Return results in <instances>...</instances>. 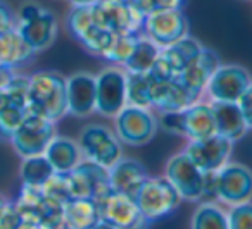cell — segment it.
<instances>
[{"instance_id":"6da1fadb","label":"cell","mask_w":252,"mask_h":229,"mask_svg":"<svg viewBox=\"0 0 252 229\" xmlns=\"http://www.w3.org/2000/svg\"><path fill=\"white\" fill-rule=\"evenodd\" d=\"M28 111L59 121L67 114L66 78L56 71H40L30 76Z\"/></svg>"},{"instance_id":"7a4b0ae2","label":"cell","mask_w":252,"mask_h":229,"mask_svg":"<svg viewBox=\"0 0 252 229\" xmlns=\"http://www.w3.org/2000/svg\"><path fill=\"white\" fill-rule=\"evenodd\" d=\"M145 222H154L175 212L182 197L168 177H147L133 197Z\"/></svg>"},{"instance_id":"3957f363","label":"cell","mask_w":252,"mask_h":229,"mask_svg":"<svg viewBox=\"0 0 252 229\" xmlns=\"http://www.w3.org/2000/svg\"><path fill=\"white\" fill-rule=\"evenodd\" d=\"M19 35L36 54L49 49L57 38V19L49 9L36 4H26L18 14Z\"/></svg>"},{"instance_id":"277c9868","label":"cell","mask_w":252,"mask_h":229,"mask_svg":"<svg viewBox=\"0 0 252 229\" xmlns=\"http://www.w3.org/2000/svg\"><path fill=\"white\" fill-rule=\"evenodd\" d=\"M116 119V135L119 142L131 146H142L154 138L159 128L151 107H138V105L126 104L118 114Z\"/></svg>"},{"instance_id":"5b68a950","label":"cell","mask_w":252,"mask_h":229,"mask_svg":"<svg viewBox=\"0 0 252 229\" xmlns=\"http://www.w3.org/2000/svg\"><path fill=\"white\" fill-rule=\"evenodd\" d=\"M95 21L114 35L144 33V19L133 0H98L94 5Z\"/></svg>"},{"instance_id":"8992f818","label":"cell","mask_w":252,"mask_h":229,"mask_svg":"<svg viewBox=\"0 0 252 229\" xmlns=\"http://www.w3.org/2000/svg\"><path fill=\"white\" fill-rule=\"evenodd\" d=\"M78 145L81 150V157L105 169L118 162L123 153L118 135L102 124L85 126L78 138Z\"/></svg>"},{"instance_id":"52a82bcc","label":"cell","mask_w":252,"mask_h":229,"mask_svg":"<svg viewBox=\"0 0 252 229\" xmlns=\"http://www.w3.org/2000/svg\"><path fill=\"white\" fill-rule=\"evenodd\" d=\"M144 35L164 49L189 35V19L182 9L154 11L144 19Z\"/></svg>"},{"instance_id":"ba28073f","label":"cell","mask_w":252,"mask_h":229,"mask_svg":"<svg viewBox=\"0 0 252 229\" xmlns=\"http://www.w3.org/2000/svg\"><path fill=\"white\" fill-rule=\"evenodd\" d=\"M67 181L73 198H94L98 201L112 191L107 169L87 159L80 160L67 172Z\"/></svg>"},{"instance_id":"9c48e42d","label":"cell","mask_w":252,"mask_h":229,"mask_svg":"<svg viewBox=\"0 0 252 229\" xmlns=\"http://www.w3.org/2000/svg\"><path fill=\"white\" fill-rule=\"evenodd\" d=\"M98 203V214H100V228L112 229H128V228H142L145 219L142 217L133 197L121 191L112 190L105 195Z\"/></svg>"},{"instance_id":"30bf717a","label":"cell","mask_w":252,"mask_h":229,"mask_svg":"<svg viewBox=\"0 0 252 229\" xmlns=\"http://www.w3.org/2000/svg\"><path fill=\"white\" fill-rule=\"evenodd\" d=\"M54 135H56L54 121L43 117V115L28 112L23 124L12 135L11 143L21 157L40 155L45 152L47 145L54 138Z\"/></svg>"},{"instance_id":"8fae6325","label":"cell","mask_w":252,"mask_h":229,"mask_svg":"<svg viewBox=\"0 0 252 229\" xmlns=\"http://www.w3.org/2000/svg\"><path fill=\"white\" fill-rule=\"evenodd\" d=\"M200 49L202 45L189 35L180 42L161 49L158 59L147 71L151 80H175L189 66L190 60L200 52Z\"/></svg>"},{"instance_id":"7c38bea8","label":"cell","mask_w":252,"mask_h":229,"mask_svg":"<svg viewBox=\"0 0 252 229\" xmlns=\"http://www.w3.org/2000/svg\"><path fill=\"white\" fill-rule=\"evenodd\" d=\"M166 177L176 188L182 200L200 201L204 188V171L197 167L185 152L176 153L168 160Z\"/></svg>"},{"instance_id":"4fadbf2b","label":"cell","mask_w":252,"mask_h":229,"mask_svg":"<svg viewBox=\"0 0 252 229\" xmlns=\"http://www.w3.org/2000/svg\"><path fill=\"white\" fill-rule=\"evenodd\" d=\"M218 200L237 205L252 198V171L242 164H224L216 171Z\"/></svg>"},{"instance_id":"5bb4252c","label":"cell","mask_w":252,"mask_h":229,"mask_svg":"<svg viewBox=\"0 0 252 229\" xmlns=\"http://www.w3.org/2000/svg\"><path fill=\"white\" fill-rule=\"evenodd\" d=\"M95 111L102 115L114 117L126 105V73L118 67H107L95 76Z\"/></svg>"},{"instance_id":"9a60e30c","label":"cell","mask_w":252,"mask_h":229,"mask_svg":"<svg viewBox=\"0 0 252 229\" xmlns=\"http://www.w3.org/2000/svg\"><path fill=\"white\" fill-rule=\"evenodd\" d=\"M251 83L252 78L245 67L237 64H226V66L220 64L207 81L206 91L213 100L238 102Z\"/></svg>"},{"instance_id":"2e32d148","label":"cell","mask_w":252,"mask_h":229,"mask_svg":"<svg viewBox=\"0 0 252 229\" xmlns=\"http://www.w3.org/2000/svg\"><path fill=\"white\" fill-rule=\"evenodd\" d=\"M231 146H233V142H230V140H226L224 136L216 133V135L207 136V138L190 140V143L183 152L204 172H211V171H218L221 166H224L228 162Z\"/></svg>"},{"instance_id":"e0dca14e","label":"cell","mask_w":252,"mask_h":229,"mask_svg":"<svg viewBox=\"0 0 252 229\" xmlns=\"http://www.w3.org/2000/svg\"><path fill=\"white\" fill-rule=\"evenodd\" d=\"M220 66V57L211 49H200V52L189 62V66L176 76V80L199 100L206 91L207 81Z\"/></svg>"},{"instance_id":"ac0fdd59","label":"cell","mask_w":252,"mask_h":229,"mask_svg":"<svg viewBox=\"0 0 252 229\" xmlns=\"http://www.w3.org/2000/svg\"><path fill=\"white\" fill-rule=\"evenodd\" d=\"M67 114L74 117H87L95 111L97 83L88 73H76L66 80Z\"/></svg>"},{"instance_id":"d6986e66","label":"cell","mask_w":252,"mask_h":229,"mask_svg":"<svg viewBox=\"0 0 252 229\" xmlns=\"http://www.w3.org/2000/svg\"><path fill=\"white\" fill-rule=\"evenodd\" d=\"M109 181L114 191H121V193L135 197L138 188L144 184L147 179V172H145L144 166L135 159H119L116 164H112L107 169Z\"/></svg>"},{"instance_id":"ffe728a7","label":"cell","mask_w":252,"mask_h":229,"mask_svg":"<svg viewBox=\"0 0 252 229\" xmlns=\"http://www.w3.org/2000/svg\"><path fill=\"white\" fill-rule=\"evenodd\" d=\"M211 107H213L218 135L224 136L230 142H237L247 133V122H245L237 102L213 100Z\"/></svg>"},{"instance_id":"44dd1931","label":"cell","mask_w":252,"mask_h":229,"mask_svg":"<svg viewBox=\"0 0 252 229\" xmlns=\"http://www.w3.org/2000/svg\"><path fill=\"white\" fill-rule=\"evenodd\" d=\"M64 228L95 229L100 228L98 203L94 198H71L64 203Z\"/></svg>"},{"instance_id":"7402d4cb","label":"cell","mask_w":252,"mask_h":229,"mask_svg":"<svg viewBox=\"0 0 252 229\" xmlns=\"http://www.w3.org/2000/svg\"><path fill=\"white\" fill-rule=\"evenodd\" d=\"M35 50L19 35L18 28L0 31V62L12 66L14 69L28 66L35 59Z\"/></svg>"},{"instance_id":"603a6c76","label":"cell","mask_w":252,"mask_h":229,"mask_svg":"<svg viewBox=\"0 0 252 229\" xmlns=\"http://www.w3.org/2000/svg\"><path fill=\"white\" fill-rule=\"evenodd\" d=\"M43 155L50 162L56 172H69L81 160V150L78 142L67 136H56L50 140Z\"/></svg>"},{"instance_id":"cb8c5ba5","label":"cell","mask_w":252,"mask_h":229,"mask_svg":"<svg viewBox=\"0 0 252 229\" xmlns=\"http://www.w3.org/2000/svg\"><path fill=\"white\" fill-rule=\"evenodd\" d=\"M185 119V136L189 140H200L216 135V122L211 104H202L197 100L190 107L183 109Z\"/></svg>"},{"instance_id":"d4e9b609","label":"cell","mask_w":252,"mask_h":229,"mask_svg":"<svg viewBox=\"0 0 252 229\" xmlns=\"http://www.w3.org/2000/svg\"><path fill=\"white\" fill-rule=\"evenodd\" d=\"M159 52H161V47H158L152 40H149L145 35H142L138 38L131 56L123 64V67L128 73H147L152 64H154V60L158 59Z\"/></svg>"},{"instance_id":"484cf974","label":"cell","mask_w":252,"mask_h":229,"mask_svg":"<svg viewBox=\"0 0 252 229\" xmlns=\"http://www.w3.org/2000/svg\"><path fill=\"white\" fill-rule=\"evenodd\" d=\"M56 172L47 157L43 153L32 157H23L19 176L25 184H33V186H42L52 174Z\"/></svg>"},{"instance_id":"4316f807","label":"cell","mask_w":252,"mask_h":229,"mask_svg":"<svg viewBox=\"0 0 252 229\" xmlns=\"http://www.w3.org/2000/svg\"><path fill=\"white\" fill-rule=\"evenodd\" d=\"M193 229H228V214L214 201H202L192 215Z\"/></svg>"},{"instance_id":"83f0119b","label":"cell","mask_w":252,"mask_h":229,"mask_svg":"<svg viewBox=\"0 0 252 229\" xmlns=\"http://www.w3.org/2000/svg\"><path fill=\"white\" fill-rule=\"evenodd\" d=\"M126 104L151 107V76L149 73L126 71Z\"/></svg>"},{"instance_id":"f1b7e54d","label":"cell","mask_w":252,"mask_h":229,"mask_svg":"<svg viewBox=\"0 0 252 229\" xmlns=\"http://www.w3.org/2000/svg\"><path fill=\"white\" fill-rule=\"evenodd\" d=\"M112 38H114V33L109 31L107 28L94 23L92 26H88L80 36H78V42L83 47L87 52H90L95 57H102L104 52L107 50V47L111 45Z\"/></svg>"},{"instance_id":"f546056e","label":"cell","mask_w":252,"mask_h":229,"mask_svg":"<svg viewBox=\"0 0 252 229\" xmlns=\"http://www.w3.org/2000/svg\"><path fill=\"white\" fill-rule=\"evenodd\" d=\"M144 35V33H125V35H114L111 45L107 47V50L104 52V56L100 59L107 60V62L118 64V66H123V64L128 60V57L131 56L135 45H137L138 38Z\"/></svg>"},{"instance_id":"4dcf8cb0","label":"cell","mask_w":252,"mask_h":229,"mask_svg":"<svg viewBox=\"0 0 252 229\" xmlns=\"http://www.w3.org/2000/svg\"><path fill=\"white\" fill-rule=\"evenodd\" d=\"M28 107L19 105L14 102H9L0 109V140L11 142L12 135L18 131V128L23 124L25 117L28 115Z\"/></svg>"},{"instance_id":"1f68e13d","label":"cell","mask_w":252,"mask_h":229,"mask_svg":"<svg viewBox=\"0 0 252 229\" xmlns=\"http://www.w3.org/2000/svg\"><path fill=\"white\" fill-rule=\"evenodd\" d=\"M94 23H97L94 14V5H73V9H71L66 18V29L76 40Z\"/></svg>"},{"instance_id":"d6a6232c","label":"cell","mask_w":252,"mask_h":229,"mask_svg":"<svg viewBox=\"0 0 252 229\" xmlns=\"http://www.w3.org/2000/svg\"><path fill=\"white\" fill-rule=\"evenodd\" d=\"M64 228V203L54 198L43 197L40 205V229Z\"/></svg>"},{"instance_id":"836d02e7","label":"cell","mask_w":252,"mask_h":229,"mask_svg":"<svg viewBox=\"0 0 252 229\" xmlns=\"http://www.w3.org/2000/svg\"><path fill=\"white\" fill-rule=\"evenodd\" d=\"M42 191L45 197L54 198L61 203H66L67 200L73 198L69 190V181H67V172H54L42 184Z\"/></svg>"},{"instance_id":"e575fe53","label":"cell","mask_w":252,"mask_h":229,"mask_svg":"<svg viewBox=\"0 0 252 229\" xmlns=\"http://www.w3.org/2000/svg\"><path fill=\"white\" fill-rule=\"evenodd\" d=\"M228 229H252L251 200L231 205V208L228 210Z\"/></svg>"},{"instance_id":"d590c367","label":"cell","mask_w":252,"mask_h":229,"mask_svg":"<svg viewBox=\"0 0 252 229\" xmlns=\"http://www.w3.org/2000/svg\"><path fill=\"white\" fill-rule=\"evenodd\" d=\"M5 95H7L9 102H14L19 105H26L28 107V93H30V78L23 76V74H14L11 83L5 88Z\"/></svg>"},{"instance_id":"8d00e7d4","label":"cell","mask_w":252,"mask_h":229,"mask_svg":"<svg viewBox=\"0 0 252 229\" xmlns=\"http://www.w3.org/2000/svg\"><path fill=\"white\" fill-rule=\"evenodd\" d=\"M158 122L166 133H171V135H176V136H185V119H183V111L161 112Z\"/></svg>"},{"instance_id":"74e56055","label":"cell","mask_w":252,"mask_h":229,"mask_svg":"<svg viewBox=\"0 0 252 229\" xmlns=\"http://www.w3.org/2000/svg\"><path fill=\"white\" fill-rule=\"evenodd\" d=\"M189 0H133V4L142 14H151L154 11H166V9H183Z\"/></svg>"},{"instance_id":"f35d334b","label":"cell","mask_w":252,"mask_h":229,"mask_svg":"<svg viewBox=\"0 0 252 229\" xmlns=\"http://www.w3.org/2000/svg\"><path fill=\"white\" fill-rule=\"evenodd\" d=\"M21 228V217L14 201L5 200L0 205V229H18Z\"/></svg>"},{"instance_id":"ab89813d","label":"cell","mask_w":252,"mask_h":229,"mask_svg":"<svg viewBox=\"0 0 252 229\" xmlns=\"http://www.w3.org/2000/svg\"><path fill=\"white\" fill-rule=\"evenodd\" d=\"M16 25H18V14H14L7 2L0 0V31L16 28Z\"/></svg>"},{"instance_id":"60d3db41","label":"cell","mask_w":252,"mask_h":229,"mask_svg":"<svg viewBox=\"0 0 252 229\" xmlns=\"http://www.w3.org/2000/svg\"><path fill=\"white\" fill-rule=\"evenodd\" d=\"M237 104H238V107H240L245 122H247V128L252 129V83L249 85V88L244 91V95L238 98Z\"/></svg>"},{"instance_id":"b9f144b4","label":"cell","mask_w":252,"mask_h":229,"mask_svg":"<svg viewBox=\"0 0 252 229\" xmlns=\"http://www.w3.org/2000/svg\"><path fill=\"white\" fill-rule=\"evenodd\" d=\"M14 74H16L14 67L0 62V90H5V88H7V85L11 83V80L14 78Z\"/></svg>"},{"instance_id":"7bdbcfd3","label":"cell","mask_w":252,"mask_h":229,"mask_svg":"<svg viewBox=\"0 0 252 229\" xmlns=\"http://www.w3.org/2000/svg\"><path fill=\"white\" fill-rule=\"evenodd\" d=\"M71 5H95L98 0H69Z\"/></svg>"},{"instance_id":"ee69618b","label":"cell","mask_w":252,"mask_h":229,"mask_svg":"<svg viewBox=\"0 0 252 229\" xmlns=\"http://www.w3.org/2000/svg\"><path fill=\"white\" fill-rule=\"evenodd\" d=\"M5 104H7V95H5L4 90H0V109L4 107Z\"/></svg>"},{"instance_id":"f6af8a7d","label":"cell","mask_w":252,"mask_h":229,"mask_svg":"<svg viewBox=\"0 0 252 229\" xmlns=\"http://www.w3.org/2000/svg\"><path fill=\"white\" fill-rule=\"evenodd\" d=\"M4 201H5V198H4V197H2V195H0V205L4 203Z\"/></svg>"}]
</instances>
